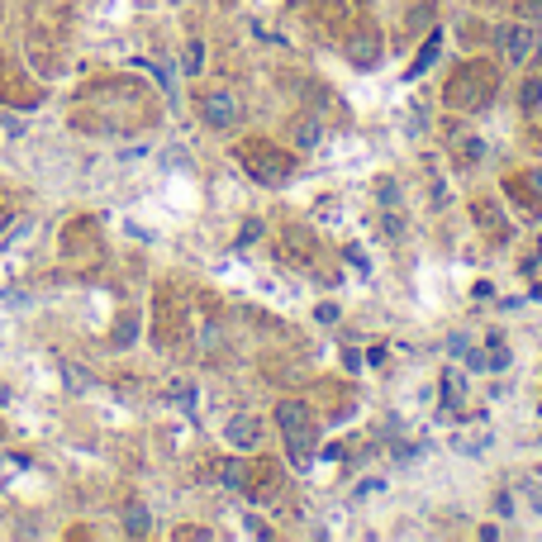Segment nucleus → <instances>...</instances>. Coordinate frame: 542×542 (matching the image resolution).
Segmentation results:
<instances>
[{
	"instance_id": "obj_1",
	"label": "nucleus",
	"mask_w": 542,
	"mask_h": 542,
	"mask_svg": "<svg viewBox=\"0 0 542 542\" xmlns=\"http://www.w3.org/2000/svg\"><path fill=\"white\" fill-rule=\"evenodd\" d=\"M442 101H448L452 109H485L495 101V67H485V62L457 67L448 91H442Z\"/></svg>"
},
{
	"instance_id": "obj_2",
	"label": "nucleus",
	"mask_w": 542,
	"mask_h": 542,
	"mask_svg": "<svg viewBox=\"0 0 542 542\" xmlns=\"http://www.w3.org/2000/svg\"><path fill=\"white\" fill-rule=\"evenodd\" d=\"M233 158H239L243 172L253 181H262V186H286L290 172H295V162H290L276 143H267V138H247V143H239Z\"/></svg>"
},
{
	"instance_id": "obj_3",
	"label": "nucleus",
	"mask_w": 542,
	"mask_h": 542,
	"mask_svg": "<svg viewBox=\"0 0 542 542\" xmlns=\"http://www.w3.org/2000/svg\"><path fill=\"white\" fill-rule=\"evenodd\" d=\"M243 115V105H239V95H229V91H210V95H200V119L210 124V129H233Z\"/></svg>"
},
{
	"instance_id": "obj_4",
	"label": "nucleus",
	"mask_w": 542,
	"mask_h": 542,
	"mask_svg": "<svg viewBox=\"0 0 542 542\" xmlns=\"http://www.w3.org/2000/svg\"><path fill=\"white\" fill-rule=\"evenodd\" d=\"M499 48H505L509 67H523L528 58H533V48H538L533 24H509V29H499Z\"/></svg>"
},
{
	"instance_id": "obj_5",
	"label": "nucleus",
	"mask_w": 542,
	"mask_h": 542,
	"mask_svg": "<svg viewBox=\"0 0 542 542\" xmlns=\"http://www.w3.org/2000/svg\"><path fill=\"white\" fill-rule=\"evenodd\" d=\"M347 58H352V67H361V72H371V67L381 62V34L371 29V24H357L352 38H347Z\"/></svg>"
},
{
	"instance_id": "obj_6",
	"label": "nucleus",
	"mask_w": 542,
	"mask_h": 542,
	"mask_svg": "<svg viewBox=\"0 0 542 542\" xmlns=\"http://www.w3.org/2000/svg\"><path fill=\"white\" fill-rule=\"evenodd\" d=\"M276 424H281V433H304V428H314V414L300 400H281L276 405Z\"/></svg>"
},
{
	"instance_id": "obj_7",
	"label": "nucleus",
	"mask_w": 542,
	"mask_h": 542,
	"mask_svg": "<svg viewBox=\"0 0 542 542\" xmlns=\"http://www.w3.org/2000/svg\"><path fill=\"white\" fill-rule=\"evenodd\" d=\"M286 138H290L295 148H319V138H324V124H319L314 115H295V119L286 124Z\"/></svg>"
},
{
	"instance_id": "obj_8",
	"label": "nucleus",
	"mask_w": 542,
	"mask_h": 542,
	"mask_svg": "<svg viewBox=\"0 0 542 542\" xmlns=\"http://www.w3.org/2000/svg\"><path fill=\"white\" fill-rule=\"evenodd\" d=\"M257 433H262V428H257L253 414H233L229 428H224V438L233 442V448H257Z\"/></svg>"
},
{
	"instance_id": "obj_9",
	"label": "nucleus",
	"mask_w": 542,
	"mask_h": 542,
	"mask_svg": "<svg viewBox=\"0 0 542 542\" xmlns=\"http://www.w3.org/2000/svg\"><path fill=\"white\" fill-rule=\"evenodd\" d=\"M286 452L295 466H310L314 462V428H304V433H286Z\"/></svg>"
},
{
	"instance_id": "obj_10",
	"label": "nucleus",
	"mask_w": 542,
	"mask_h": 542,
	"mask_svg": "<svg viewBox=\"0 0 542 542\" xmlns=\"http://www.w3.org/2000/svg\"><path fill=\"white\" fill-rule=\"evenodd\" d=\"M124 533H129V538H148V533H152V514L138 505V499L124 509Z\"/></svg>"
},
{
	"instance_id": "obj_11",
	"label": "nucleus",
	"mask_w": 542,
	"mask_h": 542,
	"mask_svg": "<svg viewBox=\"0 0 542 542\" xmlns=\"http://www.w3.org/2000/svg\"><path fill=\"white\" fill-rule=\"evenodd\" d=\"M219 481H224L229 490H243V485H247V466L243 462H224V466H219Z\"/></svg>"
},
{
	"instance_id": "obj_12",
	"label": "nucleus",
	"mask_w": 542,
	"mask_h": 542,
	"mask_svg": "<svg viewBox=\"0 0 542 542\" xmlns=\"http://www.w3.org/2000/svg\"><path fill=\"white\" fill-rule=\"evenodd\" d=\"M442 400H448V405H462V371H448V376H442Z\"/></svg>"
},
{
	"instance_id": "obj_13",
	"label": "nucleus",
	"mask_w": 542,
	"mask_h": 542,
	"mask_svg": "<svg viewBox=\"0 0 542 542\" xmlns=\"http://www.w3.org/2000/svg\"><path fill=\"white\" fill-rule=\"evenodd\" d=\"M428 62H438V34L424 44V53H419V62L409 67V77H419V72H428Z\"/></svg>"
},
{
	"instance_id": "obj_14",
	"label": "nucleus",
	"mask_w": 542,
	"mask_h": 542,
	"mask_svg": "<svg viewBox=\"0 0 542 542\" xmlns=\"http://www.w3.org/2000/svg\"><path fill=\"white\" fill-rule=\"evenodd\" d=\"M457 162H481V138H457Z\"/></svg>"
},
{
	"instance_id": "obj_15",
	"label": "nucleus",
	"mask_w": 542,
	"mask_h": 542,
	"mask_svg": "<svg viewBox=\"0 0 542 542\" xmlns=\"http://www.w3.org/2000/svg\"><path fill=\"white\" fill-rule=\"evenodd\" d=\"M542 105V81H528L523 86V109H538Z\"/></svg>"
},
{
	"instance_id": "obj_16",
	"label": "nucleus",
	"mask_w": 542,
	"mask_h": 542,
	"mask_svg": "<svg viewBox=\"0 0 542 542\" xmlns=\"http://www.w3.org/2000/svg\"><path fill=\"white\" fill-rule=\"evenodd\" d=\"M200 58H205V48H200V44H190V53H186V72H200V67H205Z\"/></svg>"
},
{
	"instance_id": "obj_17",
	"label": "nucleus",
	"mask_w": 542,
	"mask_h": 542,
	"mask_svg": "<svg viewBox=\"0 0 542 542\" xmlns=\"http://www.w3.org/2000/svg\"><path fill=\"white\" fill-rule=\"evenodd\" d=\"M519 10H523V20H542V0H523Z\"/></svg>"
},
{
	"instance_id": "obj_18",
	"label": "nucleus",
	"mask_w": 542,
	"mask_h": 542,
	"mask_svg": "<svg viewBox=\"0 0 542 542\" xmlns=\"http://www.w3.org/2000/svg\"><path fill=\"white\" fill-rule=\"evenodd\" d=\"M528 190H533V196H542V172H528Z\"/></svg>"
},
{
	"instance_id": "obj_19",
	"label": "nucleus",
	"mask_w": 542,
	"mask_h": 542,
	"mask_svg": "<svg viewBox=\"0 0 542 542\" xmlns=\"http://www.w3.org/2000/svg\"><path fill=\"white\" fill-rule=\"evenodd\" d=\"M528 499H533V509L542 514V490H538V485H533V490H528Z\"/></svg>"
},
{
	"instance_id": "obj_20",
	"label": "nucleus",
	"mask_w": 542,
	"mask_h": 542,
	"mask_svg": "<svg viewBox=\"0 0 542 542\" xmlns=\"http://www.w3.org/2000/svg\"><path fill=\"white\" fill-rule=\"evenodd\" d=\"M538 48H542V38H538Z\"/></svg>"
}]
</instances>
